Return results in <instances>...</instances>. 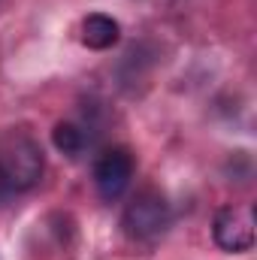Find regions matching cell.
Returning a JSON list of instances; mask_svg holds the SVG:
<instances>
[{"label": "cell", "instance_id": "1", "mask_svg": "<svg viewBox=\"0 0 257 260\" xmlns=\"http://www.w3.org/2000/svg\"><path fill=\"white\" fill-rule=\"evenodd\" d=\"M46 157L27 130H6L0 136V197L24 194L40 185Z\"/></svg>", "mask_w": 257, "mask_h": 260}, {"label": "cell", "instance_id": "2", "mask_svg": "<svg viewBox=\"0 0 257 260\" xmlns=\"http://www.w3.org/2000/svg\"><path fill=\"white\" fill-rule=\"evenodd\" d=\"M121 227L130 239L148 242L154 236H160L170 227V203L157 191H142L124 206L121 215Z\"/></svg>", "mask_w": 257, "mask_h": 260}, {"label": "cell", "instance_id": "3", "mask_svg": "<svg viewBox=\"0 0 257 260\" xmlns=\"http://www.w3.org/2000/svg\"><path fill=\"white\" fill-rule=\"evenodd\" d=\"M212 236H215V245L227 254L251 251V245H254V206L239 203V206L218 209V215L212 221Z\"/></svg>", "mask_w": 257, "mask_h": 260}, {"label": "cell", "instance_id": "4", "mask_svg": "<svg viewBox=\"0 0 257 260\" xmlns=\"http://www.w3.org/2000/svg\"><path fill=\"white\" fill-rule=\"evenodd\" d=\"M133 179V157L127 148H106L94 164V188L103 200H118L130 188Z\"/></svg>", "mask_w": 257, "mask_h": 260}, {"label": "cell", "instance_id": "5", "mask_svg": "<svg viewBox=\"0 0 257 260\" xmlns=\"http://www.w3.org/2000/svg\"><path fill=\"white\" fill-rule=\"evenodd\" d=\"M121 40V24L106 12H91L82 21V43L94 52H106Z\"/></svg>", "mask_w": 257, "mask_h": 260}, {"label": "cell", "instance_id": "6", "mask_svg": "<svg viewBox=\"0 0 257 260\" xmlns=\"http://www.w3.org/2000/svg\"><path fill=\"white\" fill-rule=\"evenodd\" d=\"M52 142H55V148H58L61 154L76 157V154H82L88 136H85V130L79 127V124H73V121H58L55 130H52Z\"/></svg>", "mask_w": 257, "mask_h": 260}]
</instances>
